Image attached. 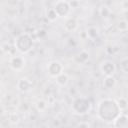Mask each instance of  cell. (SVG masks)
I'll use <instances>...</instances> for the list:
<instances>
[{"label":"cell","mask_w":128,"mask_h":128,"mask_svg":"<svg viewBox=\"0 0 128 128\" xmlns=\"http://www.w3.org/2000/svg\"><path fill=\"white\" fill-rule=\"evenodd\" d=\"M122 112L120 111L115 99L104 98L101 99L97 104V109H96L97 117L105 123L112 124L113 121Z\"/></svg>","instance_id":"1"},{"label":"cell","mask_w":128,"mask_h":128,"mask_svg":"<svg viewBox=\"0 0 128 128\" xmlns=\"http://www.w3.org/2000/svg\"><path fill=\"white\" fill-rule=\"evenodd\" d=\"M33 46H34V39L27 32H23L15 38L14 47L21 54H27L32 50Z\"/></svg>","instance_id":"2"},{"label":"cell","mask_w":128,"mask_h":128,"mask_svg":"<svg viewBox=\"0 0 128 128\" xmlns=\"http://www.w3.org/2000/svg\"><path fill=\"white\" fill-rule=\"evenodd\" d=\"M92 109V104L91 101L83 96H79L77 98H75L72 101L71 104V111L72 113H74L75 115L78 116H84L86 114H88Z\"/></svg>","instance_id":"3"},{"label":"cell","mask_w":128,"mask_h":128,"mask_svg":"<svg viewBox=\"0 0 128 128\" xmlns=\"http://www.w3.org/2000/svg\"><path fill=\"white\" fill-rule=\"evenodd\" d=\"M53 9L54 11L56 12L57 16L60 17V18H65L67 17L70 12H71V4L68 2V1H65V0H59V1H56L54 3V6H53Z\"/></svg>","instance_id":"4"},{"label":"cell","mask_w":128,"mask_h":128,"mask_svg":"<svg viewBox=\"0 0 128 128\" xmlns=\"http://www.w3.org/2000/svg\"><path fill=\"white\" fill-rule=\"evenodd\" d=\"M46 70H47V73H48V75L50 77L56 78L58 75H60L61 73H63L64 67H63V64L60 61H58V60H52V61H50L47 64Z\"/></svg>","instance_id":"5"},{"label":"cell","mask_w":128,"mask_h":128,"mask_svg":"<svg viewBox=\"0 0 128 128\" xmlns=\"http://www.w3.org/2000/svg\"><path fill=\"white\" fill-rule=\"evenodd\" d=\"M100 72L106 76H114L116 72V64L112 60H103L100 64Z\"/></svg>","instance_id":"6"},{"label":"cell","mask_w":128,"mask_h":128,"mask_svg":"<svg viewBox=\"0 0 128 128\" xmlns=\"http://www.w3.org/2000/svg\"><path fill=\"white\" fill-rule=\"evenodd\" d=\"M25 59L22 56L14 55L9 59V66L14 71H21L25 67Z\"/></svg>","instance_id":"7"},{"label":"cell","mask_w":128,"mask_h":128,"mask_svg":"<svg viewBox=\"0 0 128 128\" xmlns=\"http://www.w3.org/2000/svg\"><path fill=\"white\" fill-rule=\"evenodd\" d=\"M16 87L18 89V91L22 92V93H27L29 91L32 90L33 88V83L30 79L26 78V77H23V78H20L16 84Z\"/></svg>","instance_id":"8"},{"label":"cell","mask_w":128,"mask_h":128,"mask_svg":"<svg viewBox=\"0 0 128 128\" xmlns=\"http://www.w3.org/2000/svg\"><path fill=\"white\" fill-rule=\"evenodd\" d=\"M112 124L115 128H127L128 127V117H127V115L124 112H122L113 121Z\"/></svg>","instance_id":"9"},{"label":"cell","mask_w":128,"mask_h":128,"mask_svg":"<svg viewBox=\"0 0 128 128\" xmlns=\"http://www.w3.org/2000/svg\"><path fill=\"white\" fill-rule=\"evenodd\" d=\"M78 28V21L74 17H68L64 22V29L67 32H73Z\"/></svg>","instance_id":"10"},{"label":"cell","mask_w":128,"mask_h":128,"mask_svg":"<svg viewBox=\"0 0 128 128\" xmlns=\"http://www.w3.org/2000/svg\"><path fill=\"white\" fill-rule=\"evenodd\" d=\"M116 78L114 76H106L104 77L103 79V82H102V85L105 89H113L115 86H116Z\"/></svg>","instance_id":"11"},{"label":"cell","mask_w":128,"mask_h":128,"mask_svg":"<svg viewBox=\"0 0 128 128\" xmlns=\"http://www.w3.org/2000/svg\"><path fill=\"white\" fill-rule=\"evenodd\" d=\"M86 34H87V36L90 40H96V39L99 38L100 31H99V28L96 27V26H89L87 28Z\"/></svg>","instance_id":"12"},{"label":"cell","mask_w":128,"mask_h":128,"mask_svg":"<svg viewBox=\"0 0 128 128\" xmlns=\"http://www.w3.org/2000/svg\"><path fill=\"white\" fill-rule=\"evenodd\" d=\"M89 60V53L86 50H81L76 56H75V61L79 64H84Z\"/></svg>","instance_id":"13"},{"label":"cell","mask_w":128,"mask_h":128,"mask_svg":"<svg viewBox=\"0 0 128 128\" xmlns=\"http://www.w3.org/2000/svg\"><path fill=\"white\" fill-rule=\"evenodd\" d=\"M55 81L59 86H66L68 84V82H69V76L66 73L63 72V73H61L60 75H58L55 78Z\"/></svg>","instance_id":"14"},{"label":"cell","mask_w":128,"mask_h":128,"mask_svg":"<svg viewBox=\"0 0 128 128\" xmlns=\"http://www.w3.org/2000/svg\"><path fill=\"white\" fill-rule=\"evenodd\" d=\"M45 17H46V18L48 19V21H50V22H54V21L58 18V16H57L56 12L54 11L53 7H49V8H47V9L45 10Z\"/></svg>","instance_id":"15"},{"label":"cell","mask_w":128,"mask_h":128,"mask_svg":"<svg viewBox=\"0 0 128 128\" xmlns=\"http://www.w3.org/2000/svg\"><path fill=\"white\" fill-rule=\"evenodd\" d=\"M115 100H116V103H117V105H118L120 111H121V112L126 111L127 106H128L127 99H126L125 97H119V98H117V99H115Z\"/></svg>","instance_id":"16"},{"label":"cell","mask_w":128,"mask_h":128,"mask_svg":"<svg viewBox=\"0 0 128 128\" xmlns=\"http://www.w3.org/2000/svg\"><path fill=\"white\" fill-rule=\"evenodd\" d=\"M99 14L103 19H107L111 15V9L107 5H102L99 9Z\"/></svg>","instance_id":"17"},{"label":"cell","mask_w":128,"mask_h":128,"mask_svg":"<svg viewBox=\"0 0 128 128\" xmlns=\"http://www.w3.org/2000/svg\"><path fill=\"white\" fill-rule=\"evenodd\" d=\"M8 119H9V122L13 125H16L20 122V117H19V114L17 112H11L9 113L8 115Z\"/></svg>","instance_id":"18"},{"label":"cell","mask_w":128,"mask_h":128,"mask_svg":"<svg viewBox=\"0 0 128 128\" xmlns=\"http://www.w3.org/2000/svg\"><path fill=\"white\" fill-rule=\"evenodd\" d=\"M116 28L118 31L120 32H125L128 29V22L126 20H120L117 24H116Z\"/></svg>","instance_id":"19"},{"label":"cell","mask_w":128,"mask_h":128,"mask_svg":"<svg viewBox=\"0 0 128 128\" xmlns=\"http://www.w3.org/2000/svg\"><path fill=\"white\" fill-rule=\"evenodd\" d=\"M120 70L123 73H128V58L127 57H123L120 60Z\"/></svg>","instance_id":"20"},{"label":"cell","mask_w":128,"mask_h":128,"mask_svg":"<svg viewBox=\"0 0 128 128\" xmlns=\"http://www.w3.org/2000/svg\"><path fill=\"white\" fill-rule=\"evenodd\" d=\"M35 106H36V109H37L38 111L42 112V111L46 110V108H47V102H46L45 100H43V99H40V100H38V101L36 102Z\"/></svg>","instance_id":"21"},{"label":"cell","mask_w":128,"mask_h":128,"mask_svg":"<svg viewBox=\"0 0 128 128\" xmlns=\"http://www.w3.org/2000/svg\"><path fill=\"white\" fill-rule=\"evenodd\" d=\"M77 128H91L90 127V123L87 121H81L77 124Z\"/></svg>","instance_id":"22"},{"label":"cell","mask_w":128,"mask_h":128,"mask_svg":"<svg viewBox=\"0 0 128 128\" xmlns=\"http://www.w3.org/2000/svg\"><path fill=\"white\" fill-rule=\"evenodd\" d=\"M35 33H36V35H37V37H38V38H43V37H45V36H46V34H47L45 29H38Z\"/></svg>","instance_id":"23"},{"label":"cell","mask_w":128,"mask_h":128,"mask_svg":"<svg viewBox=\"0 0 128 128\" xmlns=\"http://www.w3.org/2000/svg\"><path fill=\"white\" fill-rule=\"evenodd\" d=\"M123 4H124V9L127 10V8H128V7H127V5H128V1H124Z\"/></svg>","instance_id":"24"}]
</instances>
